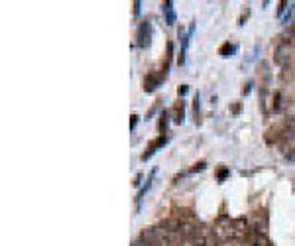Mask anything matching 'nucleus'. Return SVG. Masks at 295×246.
Here are the masks:
<instances>
[{
    "instance_id": "5",
    "label": "nucleus",
    "mask_w": 295,
    "mask_h": 246,
    "mask_svg": "<svg viewBox=\"0 0 295 246\" xmlns=\"http://www.w3.org/2000/svg\"><path fill=\"white\" fill-rule=\"evenodd\" d=\"M167 77L165 73H162V75H152V77H148L146 83H144V91L146 93H152V91H156L162 83H164V79Z\"/></svg>"
},
{
    "instance_id": "17",
    "label": "nucleus",
    "mask_w": 295,
    "mask_h": 246,
    "mask_svg": "<svg viewBox=\"0 0 295 246\" xmlns=\"http://www.w3.org/2000/svg\"><path fill=\"white\" fill-rule=\"evenodd\" d=\"M140 14V2H134V16Z\"/></svg>"
},
{
    "instance_id": "2",
    "label": "nucleus",
    "mask_w": 295,
    "mask_h": 246,
    "mask_svg": "<svg viewBox=\"0 0 295 246\" xmlns=\"http://www.w3.org/2000/svg\"><path fill=\"white\" fill-rule=\"evenodd\" d=\"M150 38H152V24L150 22H142L138 26V32H136V46L138 48H148L150 46Z\"/></svg>"
},
{
    "instance_id": "19",
    "label": "nucleus",
    "mask_w": 295,
    "mask_h": 246,
    "mask_svg": "<svg viewBox=\"0 0 295 246\" xmlns=\"http://www.w3.org/2000/svg\"><path fill=\"white\" fill-rule=\"evenodd\" d=\"M287 160H293L295 162V152H289V154H287Z\"/></svg>"
},
{
    "instance_id": "14",
    "label": "nucleus",
    "mask_w": 295,
    "mask_h": 246,
    "mask_svg": "<svg viewBox=\"0 0 295 246\" xmlns=\"http://www.w3.org/2000/svg\"><path fill=\"white\" fill-rule=\"evenodd\" d=\"M227 175H229V169H220V171L216 173V178H218V181H223L225 178H227Z\"/></svg>"
},
{
    "instance_id": "4",
    "label": "nucleus",
    "mask_w": 295,
    "mask_h": 246,
    "mask_svg": "<svg viewBox=\"0 0 295 246\" xmlns=\"http://www.w3.org/2000/svg\"><path fill=\"white\" fill-rule=\"evenodd\" d=\"M165 144H167V136H165V134H162L160 138H156V140H154V142L148 146V152H144V156H142V162H148V160H150V158H152V156L158 152V148L165 146Z\"/></svg>"
},
{
    "instance_id": "7",
    "label": "nucleus",
    "mask_w": 295,
    "mask_h": 246,
    "mask_svg": "<svg viewBox=\"0 0 295 246\" xmlns=\"http://www.w3.org/2000/svg\"><path fill=\"white\" fill-rule=\"evenodd\" d=\"M236 51H238V46H236V44H225L223 48L218 49V53H220L223 57H232Z\"/></svg>"
},
{
    "instance_id": "12",
    "label": "nucleus",
    "mask_w": 295,
    "mask_h": 246,
    "mask_svg": "<svg viewBox=\"0 0 295 246\" xmlns=\"http://www.w3.org/2000/svg\"><path fill=\"white\" fill-rule=\"evenodd\" d=\"M138 118H140L138 115H132V116H130V130H132V132H134V128H136V124H138Z\"/></svg>"
},
{
    "instance_id": "10",
    "label": "nucleus",
    "mask_w": 295,
    "mask_h": 246,
    "mask_svg": "<svg viewBox=\"0 0 295 246\" xmlns=\"http://www.w3.org/2000/svg\"><path fill=\"white\" fill-rule=\"evenodd\" d=\"M167 122H169V113L164 111V113H162V122H160V130L162 132L167 130Z\"/></svg>"
},
{
    "instance_id": "20",
    "label": "nucleus",
    "mask_w": 295,
    "mask_h": 246,
    "mask_svg": "<svg viewBox=\"0 0 295 246\" xmlns=\"http://www.w3.org/2000/svg\"><path fill=\"white\" fill-rule=\"evenodd\" d=\"M293 32H295V22H293Z\"/></svg>"
},
{
    "instance_id": "8",
    "label": "nucleus",
    "mask_w": 295,
    "mask_h": 246,
    "mask_svg": "<svg viewBox=\"0 0 295 246\" xmlns=\"http://www.w3.org/2000/svg\"><path fill=\"white\" fill-rule=\"evenodd\" d=\"M173 113H175V118H173V120H175L177 124H183V120H185V107H183V100L175 104Z\"/></svg>"
},
{
    "instance_id": "16",
    "label": "nucleus",
    "mask_w": 295,
    "mask_h": 246,
    "mask_svg": "<svg viewBox=\"0 0 295 246\" xmlns=\"http://www.w3.org/2000/svg\"><path fill=\"white\" fill-rule=\"evenodd\" d=\"M187 91H189V87H187V85H181L177 93H179V97H183V95H187Z\"/></svg>"
},
{
    "instance_id": "9",
    "label": "nucleus",
    "mask_w": 295,
    "mask_h": 246,
    "mask_svg": "<svg viewBox=\"0 0 295 246\" xmlns=\"http://www.w3.org/2000/svg\"><path fill=\"white\" fill-rule=\"evenodd\" d=\"M154 173H156V169H154V171L150 173V180H148V183L144 185V187H142V189H140V193H138V205L142 203V199H144V195H146V191L150 189V185H152V180H154Z\"/></svg>"
},
{
    "instance_id": "1",
    "label": "nucleus",
    "mask_w": 295,
    "mask_h": 246,
    "mask_svg": "<svg viewBox=\"0 0 295 246\" xmlns=\"http://www.w3.org/2000/svg\"><path fill=\"white\" fill-rule=\"evenodd\" d=\"M291 59H293V44H291L289 40L279 42L276 51H274V61H276L279 67L285 69V67H289Z\"/></svg>"
},
{
    "instance_id": "13",
    "label": "nucleus",
    "mask_w": 295,
    "mask_h": 246,
    "mask_svg": "<svg viewBox=\"0 0 295 246\" xmlns=\"http://www.w3.org/2000/svg\"><path fill=\"white\" fill-rule=\"evenodd\" d=\"M199 107H201V104H199V93H197L195 100H193V111H195V116H199Z\"/></svg>"
},
{
    "instance_id": "6",
    "label": "nucleus",
    "mask_w": 295,
    "mask_h": 246,
    "mask_svg": "<svg viewBox=\"0 0 295 246\" xmlns=\"http://www.w3.org/2000/svg\"><path fill=\"white\" fill-rule=\"evenodd\" d=\"M164 16H165V24L167 26H173L175 20H177V14L173 10V2L171 0H165L164 2Z\"/></svg>"
},
{
    "instance_id": "15",
    "label": "nucleus",
    "mask_w": 295,
    "mask_h": 246,
    "mask_svg": "<svg viewBox=\"0 0 295 246\" xmlns=\"http://www.w3.org/2000/svg\"><path fill=\"white\" fill-rule=\"evenodd\" d=\"M132 246H150L146 242V240H144V238H142V236H140V238H138V240H136V242H132Z\"/></svg>"
},
{
    "instance_id": "3",
    "label": "nucleus",
    "mask_w": 295,
    "mask_h": 246,
    "mask_svg": "<svg viewBox=\"0 0 295 246\" xmlns=\"http://www.w3.org/2000/svg\"><path fill=\"white\" fill-rule=\"evenodd\" d=\"M295 4L293 2H287V0H283V2H279L278 4V12H276V16L283 22V24H287L295 14Z\"/></svg>"
},
{
    "instance_id": "11",
    "label": "nucleus",
    "mask_w": 295,
    "mask_h": 246,
    "mask_svg": "<svg viewBox=\"0 0 295 246\" xmlns=\"http://www.w3.org/2000/svg\"><path fill=\"white\" fill-rule=\"evenodd\" d=\"M205 167H207V164H205V162H199V164H195V167H193V169H191L189 173H197V171H203Z\"/></svg>"
},
{
    "instance_id": "18",
    "label": "nucleus",
    "mask_w": 295,
    "mask_h": 246,
    "mask_svg": "<svg viewBox=\"0 0 295 246\" xmlns=\"http://www.w3.org/2000/svg\"><path fill=\"white\" fill-rule=\"evenodd\" d=\"M140 183H142V175H136V181H134V185H136V187H138V185H140Z\"/></svg>"
}]
</instances>
